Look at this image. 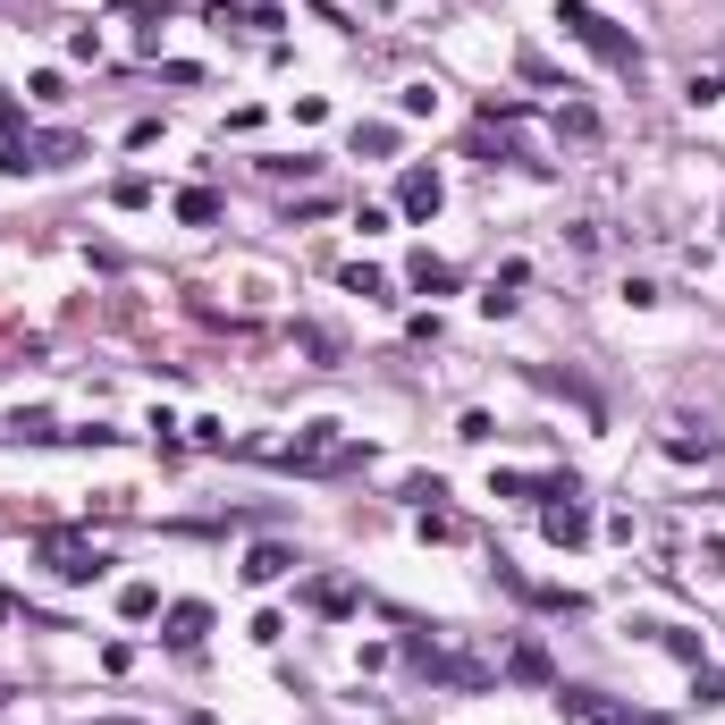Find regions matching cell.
Returning <instances> with one entry per match:
<instances>
[{
	"instance_id": "1",
	"label": "cell",
	"mask_w": 725,
	"mask_h": 725,
	"mask_svg": "<svg viewBox=\"0 0 725 725\" xmlns=\"http://www.w3.org/2000/svg\"><path fill=\"white\" fill-rule=\"evenodd\" d=\"M557 26L573 34V43H582V51H591V60H607L616 68V76H632V85H641V43H632L625 26H616V17H600V9H591V0H557Z\"/></svg>"
},
{
	"instance_id": "2",
	"label": "cell",
	"mask_w": 725,
	"mask_h": 725,
	"mask_svg": "<svg viewBox=\"0 0 725 725\" xmlns=\"http://www.w3.org/2000/svg\"><path fill=\"white\" fill-rule=\"evenodd\" d=\"M43 557H51V573H60V582H101V573H110V557H101V548H85V540H68V532L43 540Z\"/></svg>"
},
{
	"instance_id": "3",
	"label": "cell",
	"mask_w": 725,
	"mask_h": 725,
	"mask_svg": "<svg viewBox=\"0 0 725 725\" xmlns=\"http://www.w3.org/2000/svg\"><path fill=\"white\" fill-rule=\"evenodd\" d=\"M540 532L557 540V548H582V540H591V506H582V490H566V498L540 506Z\"/></svg>"
},
{
	"instance_id": "4",
	"label": "cell",
	"mask_w": 725,
	"mask_h": 725,
	"mask_svg": "<svg viewBox=\"0 0 725 725\" xmlns=\"http://www.w3.org/2000/svg\"><path fill=\"white\" fill-rule=\"evenodd\" d=\"M658 447H666V456H684V464H692V456H700V464H709V456H717V439H709V422H692V413H675Z\"/></svg>"
},
{
	"instance_id": "5",
	"label": "cell",
	"mask_w": 725,
	"mask_h": 725,
	"mask_svg": "<svg viewBox=\"0 0 725 725\" xmlns=\"http://www.w3.org/2000/svg\"><path fill=\"white\" fill-rule=\"evenodd\" d=\"M203 632H212V607H203V600H178V607H169V650H186V658H194V650H203Z\"/></svg>"
},
{
	"instance_id": "6",
	"label": "cell",
	"mask_w": 725,
	"mask_h": 725,
	"mask_svg": "<svg viewBox=\"0 0 725 725\" xmlns=\"http://www.w3.org/2000/svg\"><path fill=\"white\" fill-rule=\"evenodd\" d=\"M566 709H573V717H591V725H658V717H641V709H616V700H600V692H566Z\"/></svg>"
},
{
	"instance_id": "7",
	"label": "cell",
	"mask_w": 725,
	"mask_h": 725,
	"mask_svg": "<svg viewBox=\"0 0 725 725\" xmlns=\"http://www.w3.org/2000/svg\"><path fill=\"white\" fill-rule=\"evenodd\" d=\"M439 169H406V186H397V203H406V212H413V220H431V212H439Z\"/></svg>"
},
{
	"instance_id": "8",
	"label": "cell",
	"mask_w": 725,
	"mask_h": 725,
	"mask_svg": "<svg viewBox=\"0 0 725 725\" xmlns=\"http://www.w3.org/2000/svg\"><path fill=\"white\" fill-rule=\"evenodd\" d=\"M0 169H9V178H26V169H34L26 144H17V101H0Z\"/></svg>"
},
{
	"instance_id": "9",
	"label": "cell",
	"mask_w": 725,
	"mask_h": 725,
	"mask_svg": "<svg viewBox=\"0 0 725 725\" xmlns=\"http://www.w3.org/2000/svg\"><path fill=\"white\" fill-rule=\"evenodd\" d=\"M287 566H295V557H287L279 540H262V548H253V557H245V582H279Z\"/></svg>"
},
{
	"instance_id": "10",
	"label": "cell",
	"mask_w": 725,
	"mask_h": 725,
	"mask_svg": "<svg viewBox=\"0 0 725 725\" xmlns=\"http://www.w3.org/2000/svg\"><path fill=\"white\" fill-rule=\"evenodd\" d=\"M406 279H413V287H431V295H447V287H456V270H447V262H431V253H413Z\"/></svg>"
},
{
	"instance_id": "11",
	"label": "cell",
	"mask_w": 725,
	"mask_h": 725,
	"mask_svg": "<svg viewBox=\"0 0 725 725\" xmlns=\"http://www.w3.org/2000/svg\"><path fill=\"white\" fill-rule=\"evenodd\" d=\"M506 666H515L523 684H548V650H540V641H523V650H515V658H506Z\"/></svg>"
},
{
	"instance_id": "12",
	"label": "cell",
	"mask_w": 725,
	"mask_h": 725,
	"mask_svg": "<svg viewBox=\"0 0 725 725\" xmlns=\"http://www.w3.org/2000/svg\"><path fill=\"white\" fill-rule=\"evenodd\" d=\"M178 220H194V228H203V220H220V203H212L203 186H186V194H178Z\"/></svg>"
},
{
	"instance_id": "13",
	"label": "cell",
	"mask_w": 725,
	"mask_h": 725,
	"mask_svg": "<svg viewBox=\"0 0 725 725\" xmlns=\"http://www.w3.org/2000/svg\"><path fill=\"white\" fill-rule=\"evenodd\" d=\"M456 532H464L456 515H439V506H422V540H456Z\"/></svg>"
},
{
	"instance_id": "14",
	"label": "cell",
	"mask_w": 725,
	"mask_h": 725,
	"mask_svg": "<svg viewBox=\"0 0 725 725\" xmlns=\"http://www.w3.org/2000/svg\"><path fill=\"white\" fill-rule=\"evenodd\" d=\"M313 607L321 616H347V582H313Z\"/></svg>"
},
{
	"instance_id": "15",
	"label": "cell",
	"mask_w": 725,
	"mask_h": 725,
	"mask_svg": "<svg viewBox=\"0 0 725 725\" xmlns=\"http://www.w3.org/2000/svg\"><path fill=\"white\" fill-rule=\"evenodd\" d=\"M692 101H725V68L717 76H692Z\"/></svg>"
}]
</instances>
